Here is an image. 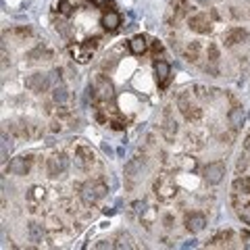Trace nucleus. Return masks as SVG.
<instances>
[{
  "instance_id": "nucleus-1",
  "label": "nucleus",
  "mask_w": 250,
  "mask_h": 250,
  "mask_svg": "<svg viewBox=\"0 0 250 250\" xmlns=\"http://www.w3.org/2000/svg\"><path fill=\"white\" fill-rule=\"evenodd\" d=\"M106 186L103 182H88V184H83L82 186V190H80V196L83 200V205H94L98 198H103L106 196Z\"/></svg>"
},
{
  "instance_id": "nucleus-2",
  "label": "nucleus",
  "mask_w": 250,
  "mask_h": 250,
  "mask_svg": "<svg viewBox=\"0 0 250 250\" xmlns=\"http://www.w3.org/2000/svg\"><path fill=\"white\" fill-rule=\"evenodd\" d=\"M177 106H179V113H182V115L186 117V121H198L200 117H202L200 106H196V104L192 103V94H190V92L179 94V98H177Z\"/></svg>"
},
{
  "instance_id": "nucleus-3",
  "label": "nucleus",
  "mask_w": 250,
  "mask_h": 250,
  "mask_svg": "<svg viewBox=\"0 0 250 250\" xmlns=\"http://www.w3.org/2000/svg\"><path fill=\"white\" fill-rule=\"evenodd\" d=\"M98 38H88V40H83L82 44H77V46H71V54H73V59L77 62H88L92 59V54L94 50L98 48Z\"/></svg>"
},
{
  "instance_id": "nucleus-4",
  "label": "nucleus",
  "mask_w": 250,
  "mask_h": 250,
  "mask_svg": "<svg viewBox=\"0 0 250 250\" xmlns=\"http://www.w3.org/2000/svg\"><path fill=\"white\" fill-rule=\"evenodd\" d=\"M154 194H156V198H159V200L173 198L175 196V182H173V177L167 175V173H163V175L156 177V182H154Z\"/></svg>"
},
{
  "instance_id": "nucleus-5",
  "label": "nucleus",
  "mask_w": 250,
  "mask_h": 250,
  "mask_svg": "<svg viewBox=\"0 0 250 250\" xmlns=\"http://www.w3.org/2000/svg\"><path fill=\"white\" fill-rule=\"evenodd\" d=\"M92 88H94V92H96V96L103 98V100H108V98L115 96V88H113V83L106 75H98L96 80H94Z\"/></svg>"
},
{
  "instance_id": "nucleus-6",
  "label": "nucleus",
  "mask_w": 250,
  "mask_h": 250,
  "mask_svg": "<svg viewBox=\"0 0 250 250\" xmlns=\"http://www.w3.org/2000/svg\"><path fill=\"white\" fill-rule=\"evenodd\" d=\"M94 163H96V156H94V150L90 146L80 144L75 150V165L80 169H90Z\"/></svg>"
},
{
  "instance_id": "nucleus-7",
  "label": "nucleus",
  "mask_w": 250,
  "mask_h": 250,
  "mask_svg": "<svg viewBox=\"0 0 250 250\" xmlns=\"http://www.w3.org/2000/svg\"><path fill=\"white\" fill-rule=\"evenodd\" d=\"M188 27L196 34H210V19L207 13H196L188 19Z\"/></svg>"
},
{
  "instance_id": "nucleus-8",
  "label": "nucleus",
  "mask_w": 250,
  "mask_h": 250,
  "mask_svg": "<svg viewBox=\"0 0 250 250\" xmlns=\"http://www.w3.org/2000/svg\"><path fill=\"white\" fill-rule=\"evenodd\" d=\"M25 85L31 92H46L50 88V77L46 73H34L25 80Z\"/></svg>"
},
{
  "instance_id": "nucleus-9",
  "label": "nucleus",
  "mask_w": 250,
  "mask_h": 250,
  "mask_svg": "<svg viewBox=\"0 0 250 250\" xmlns=\"http://www.w3.org/2000/svg\"><path fill=\"white\" fill-rule=\"evenodd\" d=\"M67 167H69V159L62 152L54 154V156H50V159H48V175L50 177H57L61 173H65Z\"/></svg>"
},
{
  "instance_id": "nucleus-10",
  "label": "nucleus",
  "mask_w": 250,
  "mask_h": 250,
  "mask_svg": "<svg viewBox=\"0 0 250 250\" xmlns=\"http://www.w3.org/2000/svg\"><path fill=\"white\" fill-rule=\"evenodd\" d=\"M223 175H225V165L223 163H210V165H207V169H205V179L208 184H213V186H217L219 182L223 179Z\"/></svg>"
},
{
  "instance_id": "nucleus-11",
  "label": "nucleus",
  "mask_w": 250,
  "mask_h": 250,
  "mask_svg": "<svg viewBox=\"0 0 250 250\" xmlns=\"http://www.w3.org/2000/svg\"><path fill=\"white\" fill-rule=\"evenodd\" d=\"M31 154L27 156H17V159H13L11 161V165H9V171L15 175H27L29 173V169H31Z\"/></svg>"
},
{
  "instance_id": "nucleus-12",
  "label": "nucleus",
  "mask_w": 250,
  "mask_h": 250,
  "mask_svg": "<svg viewBox=\"0 0 250 250\" xmlns=\"http://www.w3.org/2000/svg\"><path fill=\"white\" fill-rule=\"evenodd\" d=\"M205 225H207V217L202 215V213H190V215H186V228H188V231L198 233V231L205 229Z\"/></svg>"
},
{
  "instance_id": "nucleus-13",
  "label": "nucleus",
  "mask_w": 250,
  "mask_h": 250,
  "mask_svg": "<svg viewBox=\"0 0 250 250\" xmlns=\"http://www.w3.org/2000/svg\"><path fill=\"white\" fill-rule=\"evenodd\" d=\"M161 129H163V136H165L167 140H173L175 134H177V123H175L169 108H165V113H163V127Z\"/></svg>"
},
{
  "instance_id": "nucleus-14",
  "label": "nucleus",
  "mask_w": 250,
  "mask_h": 250,
  "mask_svg": "<svg viewBox=\"0 0 250 250\" xmlns=\"http://www.w3.org/2000/svg\"><path fill=\"white\" fill-rule=\"evenodd\" d=\"M154 73H156V82H159L161 88H165L169 83V77H171V67L169 62L165 61H154Z\"/></svg>"
},
{
  "instance_id": "nucleus-15",
  "label": "nucleus",
  "mask_w": 250,
  "mask_h": 250,
  "mask_svg": "<svg viewBox=\"0 0 250 250\" xmlns=\"http://www.w3.org/2000/svg\"><path fill=\"white\" fill-rule=\"evenodd\" d=\"M246 38H248L246 29H242V27H231L228 34L223 36V42H225V46H228V48H231V46H236V44H240V42H244Z\"/></svg>"
},
{
  "instance_id": "nucleus-16",
  "label": "nucleus",
  "mask_w": 250,
  "mask_h": 250,
  "mask_svg": "<svg viewBox=\"0 0 250 250\" xmlns=\"http://www.w3.org/2000/svg\"><path fill=\"white\" fill-rule=\"evenodd\" d=\"M103 25H104V29H108V31H115L117 27L121 25V15L117 13V11H106V13L103 15Z\"/></svg>"
},
{
  "instance_id": "nucleus-17",
  "label": "nucleus",
  "mask_w": 250,
  "mask_h": 250,
  "mask_svg": "<svg viewBox=\"0 0 250 250\" xmlns=\"http://www.w3.org/2000/svg\"><path fill=\"white\" fill-rule=\"evenodd\" d=\"M231 188H233V194H246V196H250V175L238 177Z\"/></svg>"
},
{
  "instance_id": "nucleus-18",
  "label": "nucleus",
  "mask_w": 250,
  "mask_h": 250,
  "mask_svg": "<svg viewBox=\"0 0 250 250\" xmlns=\"http://www.w3.org/2000/svg\"><path fill=\"white\" fill-rule=\"evenodd\" d=\"M140 173H142V161H140V159H131L127 165H125V177H127V179H136Z\"/></svg>"
},
{
  "instance_id": "nucleus-19",
  "label": "nucleus",
  "mask_w": 250,
  "mask_h": 250,
  "mask_svg": "<svg viewBox=\"0 0 250 250\" xmlns=\"http://www.w3.org/2000/svg\"><path fill=\"white\" fill-rule=\"evenodd\" d=\"M27 231H29V242H34V244H42V240H44V228L40 223H29V228H27Z\"/></svg>"
},
{
  "instance_id": "nucleus-20",
  "label": "nucleus",
  "mask_w": 250,
  "mask_h": 250,
  "mask_svg": "<svg viewBox=\"0 0 250 250\" xmlns=\"http://www.w3.org/2000/svg\"><path fill=\"white\" fill-rule=\"evenodd\" d=\"M129 48L134 54H144L146 48H148V42H146V38L144 36H134L129 40Z\"/></svg>"
},
{
  "instance_id": "nucleus-21",
  "label": "nucleus",
  "mask_w": 250,
  "mask_h": 250,
  "mask_svg": "<svg viewBox=\"0 0 250 250\" xmlns=\"http://www.w3.org/2000/svg\"><path fill=\"white\" fill-rule=\"evenodd\" d=\"M231 236H233L231 231H221V233H217V236L210 240L207 246L208 248H223V246H228V242L231 240Z\"/></svg>"
},
{
  "instance_id": "nucleus-22",
  "label": "nucleus",
  "mask_w": 250,
  "mask_h": 250,
  "mask_svg": "<svg viewBox=\"0 0 250 250\" xmlns=\"http://www.w3.org/2000/svg\"><path fill=\"white\" fill-rule=\"evenodd\" d=\"M200 50H202L200 42H190V44L186 46V50H184V57L188 61H198L200 59Z\"/></svg>"
},
{
  "instance_id": "nucleus-23",
  "label": "nucleus",
  "mask_w": 250,
  "mask_h": 250,
  "mask_svg": "<svg viewBox=\"0 0 250 250\" xmlns=\"http://www.w3.org/2000/svg\"><path fill=\"white\" fill-rule=\"evenodd\" d=\"M69 100V92L65 85H57V88L52 90V103H57V104H65Z\"/></svg>"
},
{
  "instance_id": "nucleus-24",
  "label": "nucleus",
  "mask_w": 250,
  "mask_h": 250,
  "mask_svg": "<svg viewBox=\"0 0 250 250\" xmlns=\"http://www.w3.org/2000/svg\"><path fill=\"white\" fill-rule=\"evenodd\" d=\"M136 244H134V240H131V236L129 233H119V236L115 238V248H134Z\"/></svg>"
},
{
  "instance_id": "nucleus-25",
  "label": "nucleus",
  "mask_w": 250,
  "mask_h": 250,
  "mask_svg": "<svg viewBox=\"0 0 250 250\" xmlns=\"http://www.w3.org/2000/svg\"><path fill=\"white\" fill-rule=\"evenodd\" d=\"M229 123L233 125V127H240V125H242V121H244V113H242V108H231V111H229Z\"/></svg>"
},
{
  "instance_id": "nucleus-26",
  "label": "nucleus",
  "mask_w": 250,
  "mask_h": 250,
  "mask_svg": "<svg viewBox=\"0 0 250 250\" xmlns=\"http://www.w3.org/2000/svg\"><path fill=\"white\" fill-rule=\"evenodd\" d=\"M44 194H46V190H44V188L42 186H34V188H31V190H29V200L31 202H40L42 198H44Z\"/></svg>"
},
{
  "instance_id": "nucleus-27",
  "label": "nucleus",
  "mask_w": 250,
  "mask_h": 250,
  "mask_svg": "<svg viewBox=\"0 0 250 250\" xmlns=\"http://www.w3.org/2000/svg\"><path fill=\"white\" fill-rule=\"evenodd\" d=\"M73 4L71 2H69V0H61V2H59V13L62 15V17H71V15H73Z\"/></svg>"
},
{
  "instance_id": "nucleus-28",
  "label": "nucleus",
  "mask_w": 250,
  "mask_h": 250,
  "mask_svg": "<svg viewBox=\"0 0 250 250\" xmlns=\"http://www.w3.org/2000/svg\"><path fill=\"white\" fill-rule=\"evenodd\" d=\"M238 217L244 221L246 225H250V200L246 202V205H242V207H238Z\"/></svg>"
},
{
  "instance_id": "nucleus-29",
  "label": "nucleus",
  "mask_w": 250,
  "mask_h": 250,
  "mask_svg": "<svg viewBox=\"0 0 250 250\" xmlns=\"http://www.w3.org/2000/svg\"><path fill=\"white\" fill-rule=\"evenodd\" d=\"M207 57H208L210 62H217V61H219V48H217V44H208Z\"/></svg>"
},
{
  "instance_id": "nucleus-30",
  "label": "nucleus",
  "mask_w": 250,
  "mask_h": 250,
  "mask_svg": "<svg viewBox=\"0 0 250 250\" xmlns=\"http://www.w3.org/2000/svg\"><path fill=\"white\" fill-rule=\"evenodd\" d=\"M131 208H134V213H136V215H144V210H146V202H144V200H136L134 205H131Z\"/></svg>"
},
{
  "instance_id": "nucleus-31",
  "label": "nucleus",
  "mask_w": 250,
  "mask_h": 250,
  "mask_svg": "<svg viewBox=\"0 0 250 250\" xmlns=\"http://www.w3.org/2000/svg\"><path fill=\"white\" fill-rule=\"evenodd\" d=\"M42 54H50V52H48V50H46V48H44V46L40 44V46H38V48H36V50H31V52H29V59H34V61H36V57H42Z\"/></svg>"
},
{
  "instance_id": "nucleus-32",
  "label": "nucleus",
  "mask_w": 250,
  "mask_h": 250,
  "mask_svg": "<svg viewBox=\"0 0 250 250\" xmlns=\"http://www.w3.org/2000/svg\"><path fill=\"white\" fill-rule=\"evenodd\" d=\"M240 238H242V246L250 250V231H242Z\"/></svg>"
},
{
  "instance_id": "nucleus-33",
  "label": "nucleus",
  "mask_w": 250,
  "mask_h": 250,
  "mask_svg": "<svg viewBox=\"0 0 250 250\" xmlns=\"http://www.w3.org/2000/svg\"><path fill=\"white\" fill-rule=\"evenodd\" d=\"M111 127L113 129H125V123L121 119H115V121H111Z\"/></svg>"
},
{
  "instance_id": "nucleus-34",
  "label": "nucleus",
  "mask_w": 250,
  "mask_h": 250,
  "mask_svg": "<svg viewBox=\"0 0 250 250\" xmlns=\"http://www.w3.org/2000/svg\"><path fill=\"white\" fill-rule=\"evenodd\" d=\"M15 34H17V36H29L31 29L29 27H17V29H15Z\"/></svg>"
},
{
  "instance_id": "nucleus-35",
  "label": "nucleus",
  "mask_w": 250,
  "mask_h": 250,
  "mask_svg": "<svg viewBox=\"0 0 250 250\" xmlns=\"http://www.w3.org/2000/svg\"><path fill=\"white\" fill-rule=\"evenodd\" d=\"M152 50H154L156 54H161V52H163V44H161L159 40H156V42H152Z\"/></svg>"
},
{
  "instance_id": "nucleus-36",
  "label": "nucleus",
  "mask_w": 250,
  "mask_h": 250,
  "mask_svg": "<svg viewBox=\"0 0 250 250\" xmlns=\"http://www.w3.org/2000/svg\"><path fill=\"white\" fill-rule=\"evenodd\" d=\"M246 165H248V161L240 159V161H238V171H244V169H246Z\"/></svg>"
},
{
  "instance_id": "nucleus-37",
  "label": "nucleus",
  "mask_w": 250,
  "mask_h": 250,
  "mask_svg": "<svg viewBox=\"0 0 250 250\" xmlns=\"http://www.w3.org/2000/svg\"><path fill=\"white\" fill-rule=\"evenodd\" d=\"M171 223H173V217L167 215V217H165V228H171Z\"/></svg>"
}]
</instances>
